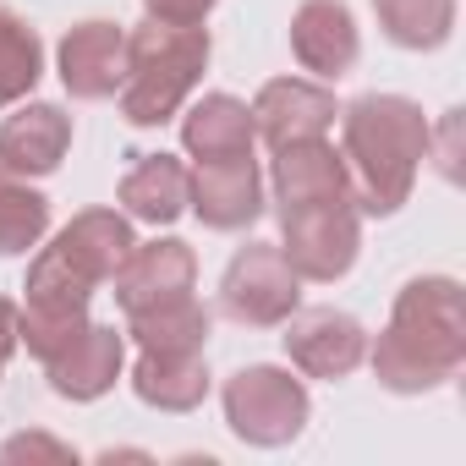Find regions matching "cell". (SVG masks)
<instances>
[{
    "instance_id": "cell-1",
    "label": "cell",
    "mask_w": 466,
    "mask_h": 466,
    "mask_svg": "<svg viewBox=\"0 0 466 466\" xmlns=\"http://www.w3.org/2000/svg\"><path fill=\"white\" fill-rule=\"evenodd\" d=\"M466 362V291L450 275L400 286L390 324L373 346V379L395 395H428Z\"/></svg>"
},
{
    "instance_id": "cell-2",
    "label": "cell",
    "mask_w": 466,
    "mask_h": 466,
    "mask_svg": "<svg viewBox=\"0 0 466 466\" xmlns=\"http://www.w3.org/2000/svg\"><path fill=\"white\" fill-rule=\"evenodd\" d=\"M433 148L428 116L406 94H362L340 110V159L351 170V203L362 214H395Z\"/></svg>"
},
{
    "instance_id": "cell-3",
    "label": "cell",
    "mask_w": 466,
    "mask_h": 466,
    "mask_svg": "<svg viewBox=\"0 0 466 466\" xmlns=\"http://www.w3.org/2000/svg\"><path fill=\"white\" fill-rule=\"evenodd\" d=\"M208 66V28H176V23H143L127 34V77L116 88L127 127H165L187 110L192 88Z\"/></svg>"
},
{
    "instance_id": "cell-4",
    "label": "cell",
    "mask_w": 466,
    "mask_h": 466,
    "mask_svg": "<svg viewBox=\"0 0 466 466\" xmlns=\"http://www.w3.org/2000/svg\"><path fill=\"white\" fill-rule=\"evenodd\" d=\"M127 253H132V219L116 208H83L28 264L23 308H88V297L110 286Z\"/></svg>"
},
{
    "instance_id": "cell-5",
    "label": "cell",
    "mask_w": 466,
    "mask_h": 466,
    "mask_svg": "<svg viewBox=\"0 0 466 466\" xmlns=\"http://www.w3.org/2000/svg\"><path fill=\"white\" fill-rule=\"evenodd\" d=\"M225 400V422L242 444L253 450H280L291 444L302 428H308V384L291 379V368H269V362H253V368H237L219 390Z\"/></svg>"
},
{
    "instance_id": "cell-6",
    "label": "cell",
    "mask_w": 466,
    "mask_h": 466,
    "mask_svg": "<svg viewBox=\"0 0 466 466\" xmlns=\"http://www.w3.org/2000/svg\"><path fill=\"white\" fill-rule=\"evenodd\" d=\"M302 308V280L286 264L280 248L248 242L219 275V313L237 319L242 329H280Z\"/></svg>"
},
{
    "instance_id": "cell-7",
    "label": "cell",
    "mask_w": 466,
    "mask_h": 466,
    "mask_svg": "<svg viewBox=\"0 0 466 466\" xmlns=\"http://www.w3.org/2000/svg\"><path fill=\"white\" fill-rule=\"evenodd\" d=\"M280 253L297 269V280H319V286L346 280L362 253V208L346 198V203L280 214Z\"/></svg>"
},
{
    "instance_id": "cell-8",
    "label": "cell",
    "mask_w": 466,
    "mask_h": 466,
    "mask_svg": "<svg viewBox=\"0 0 466 466\" xmlns=\"http://www.w3.org/2000/svg\"><path fill=\"white\" fill-rule=\"evenodd\" d=\"M286 357L308 379H346L368 357V329L340 308H297L286 319Z\"/></svg>"
},
{
    "instance_id": "cell-9",
    "label": "cell",
    "mask_w": 466,
    "mask_h": 466,
    "mask_svg": "<svg viewBox=\"0 0 466 466\" xmlns=\"http://www.w3.org/2000/svg\"><path fill=\"white\" fill-rule=\"evenodd\" d=\"M116 286V302L121 313H148L159 302H176V297H192L198 286V253L176 237H159V242H132V253L121 258V269L110 275Z\"/></svg>"
},
{
    "instance_id": "cell-10",
    "label": "cell",
    "mask_w": 466,
    "mask_h": 466,
    "mask_svg": "<svg viewBox=\"0 0 466 466\" xmlns=\"http://www.w3.org/2000/svg\"><path fill=\"white\" fill-rule=\"evenodd\" d=\"M187 208L208 230H248L264 214V170L253 154L242 159H203L187 181Z\"/></svg>"
},
{
    "instance_id": "cell-11",
    "label": "cell",
    "mask_w": 466,
    "mask_h": 466,
    "mask_svg": "<svg viewBox=\"0 0 466 466\" xmlns=\"http://www.w3.org/2000/svg\"><path fill=\"white\" fill-rule=\"evenodd\" d=\"M248 110H253V132L269 148H286V143H302V137H324L335 127V116H340L335 88L308 83V77H275V83H264Z\"/></svg>"
},
{
    "instance_id": "cell-12",
    "label": "cell",
    "mask_w": 466,
    "mask_h": 466,
    "mask_svg": "<svg viewBox=\"0 0 466 466\" xmlns=\"http://www.w3.org/2000/svg\"><path fill=\"white\" fill-rule=\"evenodd\" d=\"M269 187H275L280 214H291V208L346 203V198H351V170H346V159H340L335 143H324V137H302V143L275 148Z\"/></svg>"
},
{
    "instance_id": "cell-13",
    "label": "cell",
    "mask_w": 466,
    "mask_h": 466,
    "mask_svg": "<svg viewBox=\"0 0 466 466\" xmlns=\"http://www.w3.org/2000/svg\"><path fill=\"white\" fill-rule=\"evenodd\" d=\"M291 56L319 83H335V77H346L357 66L362 39H357V23H351L346 0H302L297 17H291Z\"/></svg>"
},
{
    "instance_id": "cell-14",
    "label": "cell",
    "mask_w": 466,
    "mask_h": 466,
    "mask_svg": "<svg viewBox=\"0 0 466 466\" xmlns=\"http://www.w3.org/2000/svg\"><path fill=\"white\" fill-rule=\"evenodd\" d=\"M56 66H61V83L72 99H110L127 77V34L121 23H77L66 28L61 50H56Z\"/></svg>"
},
{
    "instance_id": "cell-15",
    "label": "cell",
    "mask_w": 466,
    "mask_h": 466,
    "mask_svg": "<svg viewBox=\"0 0 466 466\" xmlns=\"http://www.w3.org/2000/svg\"><path fill=\"white\" fill-rule=\"evenodd\" d=\"M121 368H127V335L116 324H88L61 357L45 362L50 390L61 400H99V395H110Z\"/></svg>"
},
{
    "instance_id": "cell-16",
    "label": "cell",
    "mask_w": 466,
    "mask_h": 466,
    "mask_svg": "<svg viewBox=\"0 0 466 466\" xmlns=\"http://www.w3.org/2000/svg\"><path fill=\"white\" fill-rule=\"evenodd\" d=\"M72 148V116L61 105H23L0 121V165L12 176H50Z\"/></svg>"
},
{
    "instance_id": "cell-17",
    "label": "cell",
    "mask_w": 466,
    "mask_h": 466,
    "mask_svg": "<svg viewBox=\"0 0 466 466\" xmlns=\"http://www.w3.org/2000/svg\"><path fill=\"white\" fill-rule=\"evenodd\" d=\"M258 132H253V110L237 94H203L192 110H181V148L203 165V159H242L253 154Z\"/></svg>"
},
{
    "instance_id": "cell-18",
    "label": "cell",
    "mask_w": 466,
    "mask_h": 466,
    "mask_svg": "<svg viewBox=\"0 0 466 466\" xmlns=\"http://www.w3.org/2000/svg\"><path fill=\"white\" fill-rule=\"evenodd\" d=\"M132 395L143 406H154V411H198L203 395H208L203 351H137Z\"/></svg>"
},
{
    "instance_id": "cell-19",
    "label": "cell",
    "mask_w": 466,
    "mask_h": 466,
    "mask_svg": "<svg viewBox=\"0 0 466 466\" xmlns=\"http://www.w3.org/2000/svg\"><path fill=\"white\" fill-rule=\"evenodd\" d=\"M187 181L192 170L176 159V154H143L127 176H121V208L127 219H143V225H170L187 214Z\"/></svg>"
},
{
    "instance_id": "cell-20",
    "label": "cell",
    "mask_w": 466,
    "mask_h": 466,
    "mask_svg": "<svg viewBox=\"0 0 466 466\" xmlns=\"http://www.w3.org/2000/svg\"><path fill=\"white\" fill-rule=\"evenodd\" d=\"M208 329H214V313L198 297H176V302H159L148 313H132L121 335L137 340V351H203Z\"/></svg>"
},
{
    "instance_id": "cell-21",
    "label": "cell",
    "mask_w": 466,
    "mask_h": 466,
    "mask_svg": "<svg viewBox=\"0 0 466 466\" xmlns=\"http://www.w3.org/2000/svg\"><path fill=\"white\" fill-rule=\"evenodd\" d=\"M373 17L400 50H439L455 34V0H373Z\"/></svg>"
},
{
    "instance_id": "cell-22",
    "label": "cell",
    "mask_w": 466,
    "mask_h": 466,
    "mask_svg": "<svg viewBox=\"0 0 466 466\" xmlns=\"http://www.w3.org/2000/svg\"><path fill=\"white\" fill-rule=\"evenodd\" d=\"M50 230V198L0 165V258H23Z\"/></svg>"
},
{
    "instance_id": "cell-23",
    "label": "cell",
    "mask_w": 466,
    "mask_h": 466,
    "mask_svg": "<svg viewBox=\"0 0 466 466\" xmlns=\"http://www.w3.org/2000/svg\"><path fill=\"white\" fill-rule=\"evenodd\" d=\"M39 77H45V45H39V34L23 17L0 12V110L23 105Z\"/></svg>"
},
{
    "instance_id": "cell-24",
    "label": "cell",
    "mask_w": 466,
    "mask_h": 466,
    "mask_svg": "<svg viewBox=\"0 0 466 466\" xmlns=\"http://www.w3.org/2000/svg\"><path fill=\"white\" fill-rule=\"evenodd\" d=\"M88 324H94L88 308H17V346H28V357L50 362V357H61Z\"/></svg>"
},
{
    "instance_id": "cell-25",
    "label": "cell",
    "mask_w": 466,
    "mask_h": 466,
    "mask_svg": "<svg viewBox=\"0 0 466 466\" xmlns=\"http://www.w3.org/2000/svg\"><path fill=\"white\" fill-rule=\"evenodd\" d=\"M0 461H77L61 439H50V433H17V439H6L0 444Z\"/></svg>"
},
{
    "instance_id": "cell-26",
    "label": "cell",
    "mask_w": 466,
    "mask_h": 466,
    "mask_svg": "<svg viewBox=\"0 0 466 466\" xmlns=\"http://www.w3.org/2000/svg\"><path fill=\"white\" fill-rule=\"evenodd\" d=\"M143 12H148L154 23L198 28V23H208V12H214V0H143Z\"/></svg>"
},
{
    "instance_id": "cell-27",
    "label": "cell",
    "mask_w": 466,
    "mask_h": 466,
    "mask_svg": "<svg viewBox=\"0 0 466 466\" xmlns=\"http://www.w3.org/2000/svg\"><path fill=\"white\" fill-rule=\"evenodd\" d=\"M12 351H17V308H12L6 297H0V373H6Z\"/></svg>"
}]
</instances>
